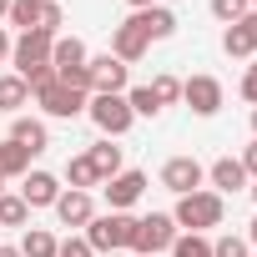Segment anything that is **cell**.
<instances>
[{
  "label": "cell",
  "instance_id": "obj_3",
  "mask_svg": "<svg viewBox=\"0 0 257 257\" xmlns=\"http://www.w3.org/2000/svg\"><path fill=\"white\" fill-rule=\"evenodd\" d=\"M21 36L26 31H46V36H56L61 26H66V16H61V6L56 0H11V16H6Z\"/></svg>",
  "mask_w": 257,
  "mask_h": 257
},
{
  "label": "cell",
  "instance_id": "obj_26",
  "mask_svg": "<svg viewBox=\"0 0 257 257\" xmlns=\"http://www.w3.org/2000/svg\"><path fill=\"white\" fill-rule=\"evenodd\" d=\"M212 16H217L222 26H237V21L247 16V0H212Z\"/></svg>",
  "mask_w": 257,
  "mask_h": 257
},
{
  "label": "cell",
  "instance_id": "obj_7",
  "mask_svg": "<svg viewBox=\"0 0 257 257\" xmlns=\"http://www.w3.org/2000/svg\"><path fill=\"white\" fill-rule=\"evenodd\" d=\"M86 71H91V96H126L132 66H121L111 51H106V56H91V61H86Z\"/></svg>",
  "mask_w": 257,
  "mask_h": 257
},
{
  "label": "cell",
  "instance_id": "obj_40",
  "mask_svg": "<svg viewBox=\"0 0 257 257\" xmlns=\"http://www.w3.org/2000/svg\"><path fill=\"white\" fill-rule=\"evenodd\" d=\"M247 192H252V202H257V182H252V187H247Z\"/></svg>",
  "mask_w": 257,
  "mask_h": 257
},
{
  "label": "cell",
  "instance_id": "obj_30",
  "mask_svg": "<svg viewBox=\"0 0 257 257\" xmlns=\"http://www.w3.org/2000/svg\"><path fill=\"white\" fill-rule=\"evenodd\" d=\"M56 257H96V252H91V242H86V237H66V242L56 247Z\"/></svg>",
  "mask_w": 257,
  "mask_h": 257
},
{
  "label": "cell",
  "instance_id": "obj_42",
  "mask_svg": "<svg viewBox=\"0 0 257 257\" xmlns=\"http://www.w3.org/2000/svg\"><path fill=\"white\" fill-rule=\"evenodd\" d=\"M252 11H257V0H252Z\"/></svg>",
  "mask_w": 257,
  "mask_h": 257
},
{
  "label": "cell",
  "instance_id": "obj_6",
  "mask_svg": "<svg viewBox=\"0 0 257 257\" xmlns=\"http://www.w3.org/2000/svg\"><path fill=\"white\" fill-rule=\"evenodd\" d=\"M36 101H41V111L46 116H56V121H76L81 111H86V91H71V86H61L56 76L46 81V86H36Z\"/></svg>",
  "mask_w": 257,
  "mask_h": 257
},
{
  "label": "cell",
  "instance_id": "obj_14",
  "mask_svg": "<svg viewBox=\"0 0 257 257\" xmlns=\"http://www.w3.org/2000/svg\"><path fill=\"white\" fill-rule=\"evenodd\" d=\"M147 51H152V41H147L132 21H126V26H116V36H111V56H116L121 66H137Z\"/></svg>",
  "mask_w": 257,
  "mask_h": 257
},
{
  "label": "cell",
  "instance_id": "obj_44",
  "mask_svg": "<svg viewBox=\"0 0 257 257\" xmlns=\"http://www.w3.org/2000/svg\"><path fill=\"white\" fill-rule=\"evenodd\" d=\"M56 6H61V0H56Z\"/></svg>",
  "mask_w": 257,
  "mask_h": 257
},
{
  "label": "cell",
  "instance_id": "obj_4",
  "mask_svg": "<svg viewBox=\"0 0 257 257\" xmlns=\"http://www.w3.org/2000/svg\"><path fill=\"white\" fill-rule=\"evenodd\" d=\"M172 242H177V222H172V212H152V217H137V232H132V252H147V257H157V252H172Z\"/></svg>",
  "mask_w": 257,
  "mask_h": 257
},
{
  "label": "cell",
  "instance_id": "obj_17",
  "mask_svg": "<svg viewBox=\"0 0 257 257\" xmlns=\"http://www.w3.org/2000/svg\"><path fill=\"white\" fill-rule=\"evenodd\" d=\"M207 182H212V192L222 197V192H242V187H247V172H242L237 157H222V162L207 167Z\"/></svg>",
  "mask_w": 257,
  "mask_h": 257
},
{
  "label": "cell",
  "instance_id": "obj_9",
  "mask_svg": "<svg viewBox=\"0 0 257 257\" xmlns=\"http://www.w3.org/2000/svg\"><path fill=\"white\" fill-rule=\"evenodd\" d=\"M202 182H207V167H202L197 157H172V162L162 167V187H167V192H177V197L202 192Z\"/></svg>",
  "mask_w": 257,
  "mask_h": 257
},
{
  "label": "cell",
  "instance_id": "obj_18",
  "mask_svg": "<svg viewBox=\"0 0 257 257\" xmlns=\"http://www.w3.org/2000/svg\"><path fill=\"white\" fill-rule=\"evenodd\" d=\"M86 157H91V167H96V177H101V182H111L116 172H126V167H121V147H111V137H106V142H96Z\"/></svg>",
  "mask_w": 257,
  "mask_h": 257
},
{
  "label": "cell",
  "instance_id": "obj_36",
  "mask_svg": "<svg viewBox=\"0 0 257 257\" xmlns=\"http://www.w3.org/2000/svg\"><path fill=\"white\" fill-rule=\"evenodd\" d=\"M247 242H252V247H257V217H252V227H247Z\"/></svg>",
  "mask_w": 257,
  "mask_h": 257
},
{
  "label": "cell",
  "instance_id": "obj_21",
  "mask_svg": "<svg viewBox=\"0 0 257 257\" xmlns=\"http://www.w3.org/2000/svg\"><path fill=\"white\" fill-rule=\"evenodd\" d=\"M66 182H71V192H91V187H101L91 157H71V162H66Z\"/></svg>",
  "mask_w": 257,
  "mask_h": 257
},
{
  "label": "cell",
  "instance_id": "obj_19",
  "mask_svg": "<svg viewBox=\"0 0 257 257\" xmlns=\"http://www.w3.org/2000/svg\"><path fill=\"white\" fill-rule=\"evenodd\" d=\"M31 101V86L11 71V76H0V111H6V116H21V106Z\"/></svg>",
  "mask_w": 257,
  "mask_h": 257
},
{
  "label": "cell",
  "instance_id": "obj_25",
  "mask_svg": "<svg viewBox=\"0 0 257 257\" xmlns=\"http://www.w3.org/2000/svg\"><path fill=\"white\" fill-rule=\"evenodd\" d=\"M172 257H212V242H207L202 232H177V242H172Z\"/></svg>",
  "mask_w": 257,
  "mask_h": 257
},
{
  "label": "cell",
  "instance_id": "obj_1",
  "mask_svg": "<svg viewBox=\"0 0 257 257\" xmlns=\"http://www.w3.org/2000/svg\"><path fill=\"white\" fill-rule=\"evenodd\" d=\"M222 197L217 192H187V197H177V212H172V222L177 227H187V232H207V227H222Z\"/></svg>",
  "mask_w": 257,
  "mask_h": 257
},
{
  "label": "cell",
  "instance_id": "obj_41",
  "mask_svg": "<svg viewBox=\"0 0 257 257\" xmlns=\"http://www.w3.org/2000/svg\"><path fill=\"white\" fill-rule=\"evenodd\" d=\"M0 192H6V182H0Z\"/></svg>",
  "mask_w": 257,
  "mask_h": 257
},
{
  "label": "cell",
  "instance_id": "obj_23",
  "mask_svg": "<svg viewBox=\"0 0 257 257\" xmlns=\"http://www.w3.org/2000/svg\"><path fill=\"white\" fill-rule=\"evenodd\" d=\"M126 106H132V116H162L167 111L152 86H126Z\"/></svg>",
  "mask_w": 257,
  "mask_h": 257
},
{
  "label": "cell",
  "instance_id": "obj_5",
  "mask_svg": "<svg viewBox=\"0 0 257 257\" xmlns=\"http://www.w3.org/2000/svg\"><path fill=\"white\" fill-rule=\"evenodd\" d=\"M86 116L96 121V132L101 137H126L132 132V106H126V96H91L86 101Z\"/></svg>",
  "mask_w": 257,
  "mask_h": 257
},
{
  "label": "cell",
  "instance_id": "obj_39",
  "mask_svg": "<svg viewBox=\"0 0 257 257\" xmlns=\"http://www.w3.org/2000/svg\"><path fill=\"white\" fill-rule=\"evenodd\" d=\"M252 132H257V106H252Z\"/></svg>",
  "mask_w": 257,
  "mask_h": 257
},
{
  "label": "cell",
  "instance_id": "obj_31",
  "mask_svg": "<svg viewBox=\"0 0 257 257\" xmlns=\"http://www.w3.org/2000/svg\"><path fill=\"white\" fill-rule=\"evenodd\" d=\"M237 31L247 36V46H252V56H257V11H247V16L237 21Z\"/></svg>",
  "mask_w": 257,
  "mask_h": 257
},
{
  "label": "cell",
  "instance_id": "obj_28",
  "mask_svg": "<svg viewBox=\"0 0 257 257\" xmlns=\"http://www.w3.org/2000/svg\"><path fill=\"white\" fill-rule=\"evenodd\" d=\"M152 91H157V101H162V106L182 101V81H177V76H157V81H152Z\"/></svg>",
  "mask_w": 257,
  "mask_h": 257
},
{
  "label": "cell",
  "instance_id": "obj_20",
  "mask_svg": "<svg viewBox=\"0 0 257 257\" xmlns=\"http://www.w3.org/2000/svg\"><path fill=\"white\" fill-rule=\"evenodd\" d=\"M31 172V152H21L11 137L0 142V182H11V177H26Z\"/></svg>",
  "mask_w": 257,
  "mask_h": 257
},
{
  "label": "cell",
  "instance_id": "obj_16",
  "mask_svg": "<svg viewBox=\"0 0 257 257\" xmlns=\"http://www.w3.org/2000/svg\"><path fill=\"white\" fill-rule=\"evenodd\" d=\"M91 56H86V46L76 41V36H56V46H51V71L56 76H71V71H81Z\"/></svg>",
  "mask_w": 257,
  "mask_h": 257
},
{
  "label": "cell",
  "instance_id": "obj_35",
  "mask_svg": "<svg viewBox=\"0 0 257 257\" xmlns=\"http://www.w3.org/2000/svg\"><path fill=\"white\" fill-rule=\"evenodd\" d=\"M126 6H132V11H147V6H157V0H126Z\"/></svg>",
  "mask_w": 257,
  "mask_h": 257
},
{
  "label": "cell",
  "instance_id": "obj_11",
  "mask_svg": "<svg viewBox=\"0 0 257 257\" xmlns=\"http://www.w3.org/2000/svg\"><path fill=\"white\" fill-rule=\"evenodd\" d=\"M56 197H61V177H51V172H26V182H21V202L36 212V207H56Z\"/></svg>",
  "mask_w": 257,
  "mask_h": 257
},
{
  "label": "cell",
  "instance_id": "obj_8",
  "mask_svg": "<svg viewBox=\"0 0 257 257\" xmlns=\"http://www.w3.org/2000/svg\"><path fill=\"white\" fill-rule=\"evenodd\" d=\"M182 101H187L197 116H217L222 101H227V91H222L217 76H187V81H182Z\"/></svg>",
  "mask_w": 257,
  "mask_h": 257
},
{
  "label": "cell",
  "instance_id": "obj_38",
  "mask_svg": "<svg viewBox=\"0 0 257 257\" xmlns=\"http://www.w3.org/2000/svg\"><path fill=\"white\" fill-rule=\"evenodd\" d=\"M6 16H11V0H0V21H6Z\"/></svg>",
  "mask_w": 257,
  "mask_h": 257
},
{
  "label": "cell",
  "instance_id": "obj_22",
  "mask_svg": "<svg viewBox=\"0 0 257 257\" xmlns=\"http://www.w3.org/2000/svg\"><path fill=\"white\" fill-rule=\"evenodd\" d=\"M56 237L46 232V227H26V237H21V257H56Z\"/></svg>",
  "mask_w": 257,
  "mask_h": 257
},
{
  "label": "cell",
  "instance_id": "obj_15",
  "mask_svg": "<svg viewBox=\"0 0 257 257\" xmlns=\"http://www.w3.org/2000/svg\"><path fill=\"white\" fill-rule=\"evenodd\" d=\"M132 26H137L147 41H167V36H177V16H172L167 6H147V11H137Z\"/></svg>",
  "mask_w": 257,
  "mask_h": 257
},
{
  "label": "cell",
  "instance_id": "obj_37",
  "mask_svg": "<svg viewBox=\"0 0 257 257\" xmlns=\"http://www.w3.org/2000/svg\"><path fill=\"white\" fill-rule=\"evenodd\" d=\"M0 257H21V247H0Z\"/></svg>",
  "mask_w": 257,
  "mask_h": 257
},
{
  "label": "cell",
  "instance_id": "obj_24",
  "mask_svg": "<svg viewBox=\"0 0 257 257\" xmlns=\"http://www.w3.org/2000/svg\"><path fill=\"white\" fill-rule=\"evenodd\" d=\"M31 207L21 202V192H0V227H26Z\"/></svg>",
  "mask_w": 257,
  "mask_h": 257
},
{
  "label": "cell",
  "instance_id": "obj_2",
  "mask_svg": "<svg viewBox=\"0 0 257 257\" xmlns=\"http://www.w3.org/2000/svg\"><path fill=\"white\" fill-rule=\"evenodd\" d=\"M132 232H137V217H132V212H101V217L86 222V242H91V252L132 247Z\"/></svg>",
  "mask_w": 257,
  "mask_h": 257
},
{
  "label": "cell",
  "instance_id": "obj_12",
  "mask_svg": "<svg viewBox=\"0 0 257 257\" xmlns=\"http://www.w3.org/2000/svg\"><path fill=\"white\" fill-rule=\"evenodd\" d=\"M11 142H16L21 152L41 157V152L51 147V132H46V121H36V116H11Z\"/></svg>",
  "mask_w": 257,
  "mask_h": 257
},
{
  "label": "cell",
  "instance_id": "obj_34",
  "mask_svg": "<svg viewBox=\"0 0 257 257\" xmlns=\"http://www.w3.org/2000/svg\"><path fill=\"white\" fill-rule=\"evenodd\" d=\"M6 61H11V36L0 31V66H6Z\"/></svg>",
  "mask_w": 257,
  "mask_h": 257
},
{
  "label": "cell",
  "instance_id": "obj_27",
  "mask_svg": "<svg viewBox=\"0 0 257 257\" xmlns=\"http://www.w3.org/2000/svg\"><path fill=\"white\" fill-rule=\"evenodd\" d=\"M222 51H227L232 61H242V56H252V46H247V36H242L237 26H227V31H222Z\"/></svg>",
  "mask_w": 257,
  "mask_h": 257
},
{
  "label": "cell",
  "instance_id": "obj_29",
  "mask_svg": "<svg viewBox=\"0 0 257 257\" xmlns=\"http://www.w3.org/2000/svg\"><path fill=\"white\" fill-rule=\"evenodd\" d=\"M212 257H247V237H232V232L217 237L212 242Z\"/></svg>",
  "mask_w": 257,
  "mask_h": 257
},
{
  "label": "cell",
  "instance_id": "obj_13",
  "mask_svg": "<svg viewBox=\"0 0 257 257\" xmlns=\"http://www.w3.org/2000/svg\"><path fill=\"white\" fill-rule=\"evenodd\" d=\"M51 212L61 217V227H86L96 217V202H91V192H61Z\"/></svg>",
  "mask_w": 257,
  "mask_h": 257
},
{
  "label": "cell",
  "instance_id": "obj_33",
  "mask_svg": "<svg viewBox=\"0 0 257 257\" xmlns=\"http://www.w3.org/2000/svg\"><path fill=\"white\" fill-rule=\"evenodd\" d=\"M237 162H242V172H247V177H252V182H257V137H252V142H247V152H242V157H237Z\"/></svg>",
  "mask_w": 257,
  "mask_h": 257
},
{
  "label": "cell",
  "instance_id": "obj_32",
  "mask_svg": "<svg viewBox=\"0 0 257 257\" xmlns=\"http://www.w3.org/2000/svg\"><path fill=\"white\" fill-rule=\"evenodd\" d=\"M237 91H242V101H252V106H257V61L247 66V76H242V86H237Z\"/></svg>",
  "mask_w": 257,
  "mask_h": 257
},
{
  "label": "cell",
  "instance_id": "obj_10",
  "mask_svg": "<svg viewBox=\"0 0 257 257\" xmlns=\"http://www.w3.org/2000/svg\"><path fill=\"white\" fill-rule=\"evenodd\" d=\"M101 192H106V207H111V212H126V207L142 202L147 177H142V172H116L111 182H101Z\"/></svg>",
  "mask_w": 257,
  "mask_h": 257
},
{
  "label": "cell",
  "instance_id": "obj_43",
  "mask_svg": "<svg viewBox=\"0 0 257 257\" xmlns=\"http://www.w3.org/2000/svg\"><path fill=\"white\" fill-rule=\"evenodd\" d=\"M137 257H147V252H137Z\"/></svg>",
  "mask_w": 257,
  "mask_h": 257
}]
</instances>
